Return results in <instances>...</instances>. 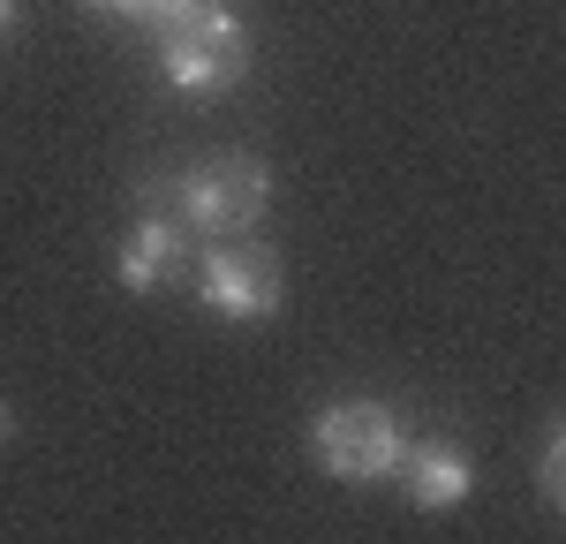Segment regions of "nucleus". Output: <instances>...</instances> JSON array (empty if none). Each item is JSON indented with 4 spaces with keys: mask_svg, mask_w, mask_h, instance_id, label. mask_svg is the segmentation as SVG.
<instances>
[{
    "mask_svg": "<svg viewBox=\"0 0 566 544\" xmlns=\"http://www.w3.org/2000/svg\"><path fill=\"white\" fill-rule=\"evenodd\" d=\"M0 431H8V416H0Z\"/></svg>",
    "mask_w": 566,
    "mask_h": 544,
    "instance_id": "9d476101",
    "label": "nucleus"
},
{
    "mask_svg": "<svg viewBox=\"0 0 566 544\" xmlns=\"http://www.w3.org/2000/svg\"><path fill=\"white\" fill-rule=\"evenodd\" d=\"M559 461H566V439L552 431V439H544V469H536V477H544V499H552V506L566 499V469H559Z\"/></svg>",
    "mask_w": 566,
    "mask_h": 544,
    "instance_id": "6e6552de",
    "label": "nucleus"
},
{
    "mask_svg": "<svg viewBox=\"0 0 566 544\" xmlns=\"http://www.w3.org/2000/svg\"><path fill=\"white\" fill-rule=\"evenodd\" d=\"M15 8H23V0H0V31H8V23H15Z\"/></svg>",
    "mask_w": 566,
    "mask_h": 544,
    "instance_id": "1a4fd4ad",
    "label": "nucleus"
},
{
    "mask_svg": "<svg viewBox=\"0 0 566 544\" xmlns=\"http://www.w3.org/2000/svg\"><path fill=\"white\" fill-rule=\"evenodd\" d=\"M197 295H205V311L258 325V317L280 311V265L264 250H212L197 265Z\"/></svg>",
    "mask_w": 566,
    "mask_h": 544,
    "instance_id": "20e7f679",
    "label": "nucleus"
},
{
    "mask_svg": "<svg viewBox=\"0 0 566 544\" xmlns=\"http://www.w3.org/2000/svg\"><path fill=\"white\" fill-rule=\"evenodd\" d=\"M181 265H189V234H181L175 220H159V212H144L136 234L122 242V287H129V295H151V287H167Z\"/></svg>",
    "mask_w": 566,
    "mask_h": 544,
    "instance_id": "423d86ee",
    "label": "nucleus"
},
{
    "mask_svg": "<svg viewBox=\"0 0 566 544\" xmlns=\"http://www.w3.org/2000/svg\"><path fill=\"white\" fill-rule=\"evenodd\" d=\"M400 484H408V499L416 506H431V514H446V506H461L469 499V484H476V469H469V453L446 447V439H423V447H400Z\"/></svg>",
    "mask_w": 566,
    "mask_h": 544,
    "instance_id": "39448f33",
    "label": "nucleus"
},
{
    "mask_svg": "<svg viewBox=\"0 0 566 544\" xmlns=\"http://www.w3.org/2000/svg\"><path fill=\"white\" fill-rule=\"evenodd\" d=\"M91 8H106V15H136V23H181V15H197V8H212V0H91Z\"/></svg>",
    "mask_w": 566,
    "mask_h": 544,
    "instance_id": "0eeeda50",
    "label": "nucleus"
},
{
    "mask_svg": "<svg viewBox=\"0 0 566 544\" xmlns=\"http://www.w3.org/2000/svg\"><path fill=\"white\" fill-rule=\"evenodd\" d=\"M159 69L181 91H227V84H242V69H250V39L212 0V8H197V15H181V23L159 31Z\"/></svg>",
    "mask_w": 566,
    "mask_h": 544,
    "instance_id": "f257e3e1",
    "label": "nucleus"
},
{
    "mask_svg": "<svg viewBox=\"0 0 566 544\" xmlns=\"http://www.w3.org/2000/svg\"><path fill=\"white\" fill-rule=\"evenodd\" d=\"M175 197H181V220L189 227H205V234H242V227L272 205V175H264L258 159H242V151H219V159H205V167L181 175Z\"/></svg>",
    "mask_w": 566,
    "mask_h": 544,
    "instance_id": "f03ea898",
    "label": "nucleus"
},
{
    "mask_svg": "<svg viewBox=\"0 0 566 544\" xmlns=\"http://www.w3.org/2000/svg\"><path fill=\"white\" fill-rule=\"evenodd\" d=\"M310 447L340 484H370V477H392L400 461V423L378 401H340L310 423Z\"/></svg>",
    "mask_w": 566,
    "mask_h": 544,
    "instance_id": "7ed1b4c3",
    "label": "nucleus"
}]
</instances>
